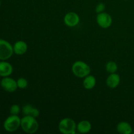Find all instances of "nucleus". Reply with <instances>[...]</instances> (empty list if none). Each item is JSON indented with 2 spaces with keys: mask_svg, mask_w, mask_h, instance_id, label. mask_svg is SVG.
I'll return each mask as SVG.
<instances>
[{
  "mask_svg": "<svg viewBox=\"0 0 134 134\" xmlns=\"http://www.w3.org/2000/svg\"><path fill=\"white\" fill-rule=\"evenodd\" d=\"M91 129L92 125L88 120H82L77 125V130L80 133H87Z\"/></svg>",
  "mask_w": 134,
  "mask_h": 134,
  "instance_id": "4468645a",
  "label": "nucleus"
},
{
  "mask_svg": "<svg viewBox=\"0 0 134 134\" xmlns=\"http://www.w3.org/2000/svg\"><path fill=\"white\" fill-rule=\"evenodd\" d=\"M105 9V6L104 4L102 3H100L97 5L96 7V12L98 14L103 13V12L104 11Z\"/></svg>",
  "mask_w": 134,
  "mask_h": 134,
  "instance_id": "6ab92c4d",
  "label": "nucleus"
},
{
  "mask_svg": "<svg viewBox=\"0 0 134 134\" xmlns=\"http://www.w3.org/2000/svg\"><path fill=\"white\" fill-rule=\"evenodd\" d=\"M0 6H1V1H0Z\"/></svg>",
  "mask_w": 134,
  "mask_h": 134,
  "instance_id": "aec40b11",
  "label": "nucleus"
},
{
  "mask_svg": "<svg viewBox=\"0 0 134 134\" xmlns=\"http://www.w3.org/2000/svg\"><path fill=\"white\" fill-rule=\"evenodd\" d=\"M13 72V68L10 63L1 60L0 62V76L2 77H9Z\"/></svg>",
  "mask_w": 134,
  "mask_h": 134,
  "instance_id": "1a4fd4ad",
  "label": "nucleus"
},
{
  "mask_svg": "<svg viewBox=\"0 0 134 134\" xmlns=\"http://www.w3.org/2000/svg\"><path fill=\"white\" fill-rule=\"evenodd\" d=\"M105 68L107 73L111 74V73H116V71H117L118 70V65L115 62L111 61L107 63Z\"/></svg>",
  "mask_w": 134,
  "mask_h": 134,
  "instance_id": "dca6fc26",
  "label": "nucleus"
},
{
  "mask_svg": "<svg viewBox=\"0 0 134 134\" xmlns=\"http://www.w3.org/2000/svg\"><path fill=\"white\" fill-rule=\"evenodd\" d=\"M20 127L26 133L32 134L35 133L39 128V124L35 117L24 116L21 119Z\"/></svg>",
  "mask_w": 134,
  "mask_h": 134,
  "instance_id": "f257e3e1",
  "label": "nucleus"
},
{
  "mask_svg": "<svg viewBox=\"0 0 134 134\" xmlns=\"http://www.w3.org/2000/svg\"><path fill=\"white\" fill-rule=\"evenodd\" d=\"M20 111V108L18 105L14 104L10 107V113L11 115H18Z\"/></svg>",
  "mask_w": 134,
  "mask_h": 134,
  "instance_id": "a211bd4d",
  "label": "nucleus"
},
{
  "mask_svg": "<svg viewBox=\"0 0 134 134\" xmlns=\"http://www.w3.org/2000/svg\"><path fill=\"white\" fill-rule=\"evenodd\" d=\"M72 72L79 78H85L90 73V68L87 64L82 61H77L73 64Z\"/></svg>",
  "mask_w": 134,
  "mask_h": 134,
  "instance_id": "7ed1b4c3",
  "label": "nucleus"
},
{
  "mask_svg": "<svg viewBox=\"0 0 134 134\" xmlns=\"http://www.w3.org/2000/svg\"><path fill=\"white\" fill-rule=\"evenodd\" d=\"M120 82V77L117 73H111L107 77L106 84L110 88H115L119 85Z\"/></svg>",
  "mask_w": 134,
  "mask_h": 134,
  "instance_id": "9d476101",
  "label": "nucleus"
},
{
  "mask_svg": "<svg viewBox=\"0 0 134 134\" xmlns=\"http://www.w3.org/2000/svg\"><path fill=\"white\" fill-rule=\"evenodd\" d=\"M22 113L24 116H30L37 118L39 116V109L30 104H27L22 107Z\"/></svg>",
  "mask_w": 134,
  "mask_h": 134,
  "instance_id": "9b49d317",
  "label": "nucleus"
},
{
  "mask_svg": "<svg viewBox=\"0 0 134 134\" xmlns=\"http://www.w3.org/2000/svg\"><path fill=\"white\" fill-rule=\"evenodd\" d=\"M58 128L63 134H75L77 130V124L73 119L65 118L60 122Z\"/></svg>",
  "mask_w": 134,
  "mask_h": 134,
  "instance_id": "f03ea898",
  "label": "nucleus"
},
{
  "mask_svg": "<svg viewBox=\"0 0 134 134\" xmlns=\"http://www.w3.org/2000/svg\"><path fill=\"white\" fill-rule=\"evenodd\" d=\"M0 85L2 88L7 92H14L18 88L16 81L9 77H3Z\"/></svg>",
  "mask_w": 134,
  "mask_h": 134,
  "instance_id": "423d86ee",
  "label": "nucleus"
},
{
  "mask_svg": "<svg viewBox=\"0 0 134 134\" xmlns=\"http://www.w3.org/2000/svg\"><path fill=\"white\" fill-rule=\"evenodd\" d=\"M116 129L119 133L121 134H131L133 132L132 126L127 122H120L118 124Z\"/></svg>",
  "mask_w": 134,
  "mask_h": 134,
  "instance_id": "ddd939ff",
  "label": "nucleus"
},
{
  "mask_svg": "<svg viewBox=\"0 0 134 134\" xmlns=\"http://www.w3.org/2000/svg\"><path fill=\"white\" fill-rule=\"evenodd\" d=\"M64 21L65 24L68 27H75L79 23V16L74 12H69L65 15Z\"/></svg>",
  "mask_w": 134,
  "mask_h": 134,
  "instance_id": "6e6552de",
  "label": "nucleus"
},
{
  "mask_svg": "<svg viewBox=\"0 0 134 134\" xmlns=\"http://www.w3.org/2000/svg\"><path fill=\"white\" fill-rule=\"evenodd\" d=\"M21 119L18 115H10L3 123L4 129L9 132H14L20 127Z\"/></svg>",
  "mask_w": 134,
  "mask_h": 134,
  "instance_id": "20e7f679",
  "label": "nucleus"
},
{
  "mask_svg": "<svg viewBox=\"0 0 134 134\" xmlns=\"http://www.w3.org/2000/svg\"><path fill=\"white\" fill-rule=\"evenodd\" d=\"M17 86L18 88L25 89L27 87L28 85V82L27 80L24 78H20L16 81Z\"/></svg>",
  "mask_w": 134,
  "mask_h": 134,
  "instance_id": "f3484780",
  "label": "nucleus"
},
{
  "mask_svg": "<svg viewBox=\"0 0 134 134\" xmlns=\"http://www.w3.org/2000/svg\"><path fill=\"white\" fill-rule=\"evenodd\" d=\"M27 50V45L26 42L23 41H18L13 45L14 53L17 55H22L26 52Z\"/></svg>",
  "mask_w": 134,
  "mask_h": 134,
  "instance_id": "f8f14e48",
  "label": "nucleus"
},
{
  "mask_svg": "<svg viewBox=\"0 0 134 134\" xmlns=\"http://www.w3.org/2000/svg\"><path fill=\"white\" fill-rule=\"evenodd\" d=\"M96 80L94 76L88 75L85 77L83 81V86L86 90H91L94 88V86H96Z\"/></svg>",
  "mask_w": 134,
  "mask_h": 134,
  "instance_id": "2eb2a0df",
  "label": "nucleus"
},
{
  "mask_svg": "<svg viewBox=\"0 0 134 134\" xmlns=\"http://www.w3.org/2000/svg\"><path fill=\"white\" fill-rule=\"evenodd\" d=\"M13 53V46L6 40L0 39V60H8Z\"/></svg>",
  "mask_w": 134,
  "mask_h": 134,
  "instance_id": "39448f33",
  "label": "nucleus"
},
{
  "mask_svg": "<svg viewBox=\"0 0 134 134\" xmlns=\"http://www.w3.org/2000/svg\"><path fill=\"white\" fill-rule=\"evenodd\" d=\"M96 21L98 24L102 28H108L112 24V18L111 15L105 12L98 14Z\"/></svg>",
  "mask_w": 134,
  "mask_h": 134,
  "instance_id": "0eeeda50",
  "label": "nucleus"
}]
</instances>
